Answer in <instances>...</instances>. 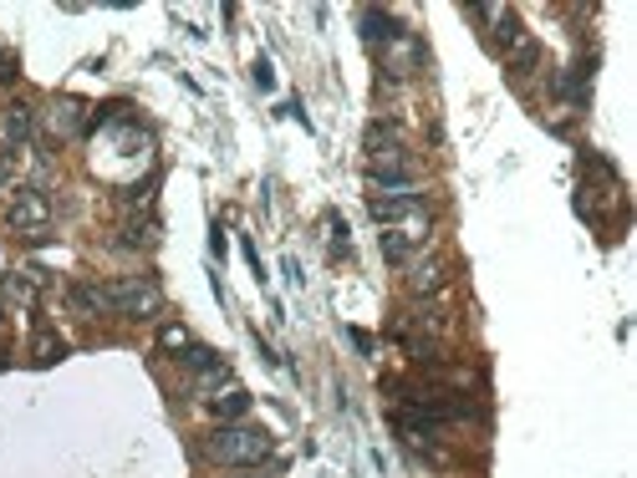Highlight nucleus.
I'll list each match as a JSON object with an SVG mask.
<instances>
[{
    "mask_svg": "<svg viewBox=\"0 0 637 478\" xmlns=\"http://www.w3.org/2000/svg\"><path fill=\"white\" fill-rule=\"evenodd\" d=\"M204 453L215 463H230V468H255V463L270 458V432L245 428V423H219V428L209 432Z\"/></svg>",
    "mask_w": 637,
    "mask_h": 478,
    "instance_id": "obj_1",
    "label": "nucleus"
},
{
    "mask_svg": "<svg viewBox=\"0 0 637 478\" xmlns=\"http://www.w3.org/2000/svg\"><path fill=\"white\" fill-rule=\"evenodd\" d=\"M372 219L378 224H387V230L408 234L413 245L423 240V230H429V209H423V198L413 194V189H393V194H372Z\"/></svg>",
    "mask_w": 637,
    "mask_h": 478,
    "instance_id": "obj_2",
    "label": "nucleus"
},
{
    "mask_svg": "<svg viewBox=\"0 0 637 478\" xmlns=\"http://www.w3.org/2000/svg\"><path fill=\"white\" fill-rule=\"evenodd\" d=\"M102 306L118 315H133V321H149V315H158V306H164V290H158L149 275H123V281L102 285Z\"/></svg>",
    "mask_w": 637,
    "mask_h": 478,
    "instance_id": "obj_3",
    "label": "nucleus"
},
{
    "mask_svg": "<svg viewBox=\"0 0 637 478\" xmlns=\"http://www.w3.org/2000/svg\"><path fill=\"white\" fill-rule=\"evenodd\" d=\"M5 224L16 234H41L51 224V204L41 189H16L11 194V209H5Z\"/></svg>",
    "mask_w": 637,
    "mask_h": 478,
    "instance_id": "obj_4",
    "label": "nucleus"
},
{
    "mask_svg": "<svg viewBox=\"0 0 637 478\" xmlns=\"http://www.w3.org/2000/svg\"><path fill=\"white\" fill-rule=\"evenodd\" d=\"M51 128L62 132V138H72V132H87V128H92V117H87V107L77 98H62L56 107H51Z\"/></svg>",
    "mask_w": 637,
    "mask_h": 478,
    "instance_id": "obj_5",
    "label": "nucleus"
},
{
    "mask_svg": "<svg viewBox=\"0 0 637 478\" xmlns=\"http://www.w3.org/2000/svg\"><path fill=\"white\" fill-rule=\"evenodd\" d=\"M505 62H510V72H520V77H531V72L540 66V41H536L531 31H525V36H515V41L505 47Z\"/></svg>",
    "mask_w": 637,
    "mask_h": 478,
    "instance_id": "obj_6",
    "label": "nucleus"
},
{
    "mask_svg": "<svg viewBox=\"0 0 637 478\" xmlns=\"http://www.w3.org/2000/svg\"><path fill=\"white\" fill-rule=\"evenodd\" d=\"M209 413H215L219 423H235V417L251 413V392H245V387H225L219 397H209Z\"/></svg>",
    "mask_w": 637,
    "mask_h": 478,
    "instance_id": "obj_7",
    "label": "nucleus"
},
{
    "mask_svg": "<svg viewBox=\"0 0 637 478\" xmlns=\"http://www.w3.org/2000/svg\"><path fill=\"white\" fill-rule=\"evenodd\" d=\"M36 290H41V270H21V275H5V281H0V296L16 300V306H31Z\"/></svg>",
    "mask_w": 637,
    "mask_h": 478,
    "instance_id": "obj_8",
    "label": "nucleus"
},
{
    "mask_svg": "<svg viewBox=\"0 0 637 478\" xmlns=\"http://www.w3.org/2000/svg\"><path fill=\"white\" fill-rule=\"evenodd\" d=\"M398 36V21L387 16V11H362V41L378 47V41H393Z\"/></svg>",
    "mask_w": 637,
    "mask_h": 478,
    "instance_id": "obj_9",
    "label": "nucleus"
},
{
    "mask_svg": "<svg viewBox=\"0 0 637 478\" xmlns=\"http://www.w3.org/2000/svg\"><path fill=\"white\" fill-rule=\"evenodd\" d=\"M31 107H26V102H16V107H5V138H11V148H16V143H26V138H31Z\"/></svg>",
    "mask_w": 637,
    "mask_h": 478,
    "instance_id": "obj_10",
    "label": "nucleus"
},
{
    "mask_svg": "<svg viewBox=\"0 0 637 478\" xmlns=\"http://www.w3.org/2000/svg\"><path fill=\"white\" fill-rule=\"evenodd\" d=\"M408 285H413V296H429V290H438V285H444V264H438V260L419 264V270L408 275Z\"/></svg>",
    "mask_w": 637,
    "mask_h": 478,
    "instance_id": "obj_11",
    "label": "nucleus"
},
{
    "mask_svg": "<svg viewBox=\"0 0 637 478\" xmlns=\"http://www.w3.org/2000/svg\"><path fill=\"white\" fill-rule=\"evenodd\" d=\"M62 336H51V331H41L36 336V366H51V362H62Z\"/></svg>",
    "mask_w": 637,
    "mask_h": 478,
    "instance_id": "obj_12",
    "label": "nucleus"
},
{
    "mask_svg": "<svg viewBox=\"0 0 637 478\" xmlns=\"http://www.w3.org/2000/svg\"><path fill=\"white\" fill-rule=\"evenodd\" d=\"M189 341H194V336H189V326H174V321H168V326L158 331V347H164V351H189Z\"/></svg>",
    "mask_w": 637,
    "mask_h": 478,
    "instance_id": "obj_13",
    "label": "nucleus"
},
{
    "mask_svg": "<svg viewBox=\"0 0 637 478\" xmlns=\"http://www.w3.org/2000/svg\"><path fill=\"white\" fill-rule=\"evenodd\" d=\"M408 245H413V240H408V234H398V230L383 234V255H387V260H403V255H408Z\"/></svg>",
    "mask_w": 637,
    "mask_h": 478,
    "instance_id": "obj_14",
    "label": "nucleus"
},
{
    "mask_svg": "<svg viewBox=\"0 0 637 478\" xmlns=\"http://www.w3.org/2000/svg\"><path fill=\"white\" fill-rule=\"evenodd\" d=\"M123 234H128V245H153V234H158V224H153V219H149V224H128Z\"/></svg>",
    "mask_w": 637,
    "mask_h": 478,
    "instance_id": "obj_15",
    "label": "nucleus"
},
{
    "mask_svg": "<svg viewBox=\"0 0 637 478\" xmlns=\"http://www.w3.org/2000/svg\"><path fill=\"white\" fill-rule=\"evenodd\" d=\"M255 87H260V92H270V87H276V66H270L266 56L255 62Z\"/></svg>",
    "mask_w": 637,
    "mask_h": 478,
    "instance_id": "obj_16",
    "label": "nucleus"
},
{
    "mask_svg": "<svg viewBox=\"0 0 637 478\" xmlns=\"http://www.w3.org/2000/svg\"><path fill=\"white\" fill-rule=\"evenodd\" d=\"M0 82H16V56L11 51H0Z\"/></svg>",
    "mask_w": 637,
    "mask_h": 478,
    "instance_id": "obj_17",
    "label": "nucleus"
}]
</instances>
